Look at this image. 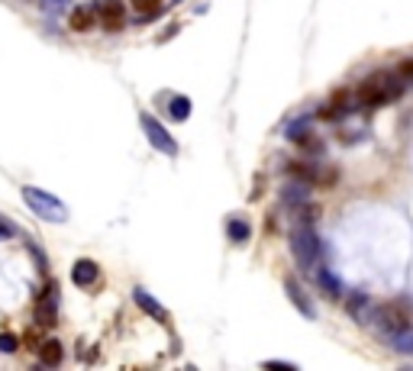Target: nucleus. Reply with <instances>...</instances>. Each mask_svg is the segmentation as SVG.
Masks as SVG:
<instances>
[{"label":"nucleus","instance_id":"nucleus-2","mask_svg":"<svg viewBox=\"0 0 413 371\" xmlns=\"http://www.w3.org/2000/svg\"><path fill=\"white\" fill-rule=\"evenodd\" d=\"M291 252H294V258H297L300 272H316V268H320L323 243H320V236H316L314 223H300V226H294Z\"/></svg>","mask_w":413,"mask_h":371},{"label":"nucleus","instance_id":"nucleus-12","mask_svg":"<svg viewBox=\"0 0 413 371\" xmlns=\"http://www.w3.org/2000/svg\"><path fill=\"white\" fill-rule=\"evenodd\" d=\"M281 204L284 207H291V210H297V207H304V204H310V184L307 181H288L281 188Z\"/></svg>","mask_w":413,"mask_h":371},{"label":"nucleus","instance_id":"nucleus-20","mask_svg":"<svg viewBox=\"0 0 413 371\" xmlns=\"http://www.w3.org/2000/svg\"><path fill=\"white\" fill-rule=\"evenodd\" d=\"M168 116H171V120H178V123L187 120V116H191V97H171Z\"/></svg>","mask_w":413,"mask_h":371},{"label":"nucleus","instance_id":"nucleus-17","mask_svg":"<svg viewBox=\"0 0 413 371\" xmlns=\"http://www.w3.org/2000/svg\"><path fill=\"white\" fill-rule=\"evenodd\" d=\"M388 339V346L394 348V352H400V355H413V323L404 326V329H397V333L384 336Z\"/></svg>","mask_w":413,"mask_h":371},{"label":"nucleus","instance_id":"nucleus-4","mask_svg":"<svg viewBox=\"0 0 413 371\" xmlns=\"http://www.w3.org/2000/svg\"><path fill=\"white\" fill-rule=\"evenodd\" d=\"M410 323H413V313H410V303L407 300H388L375 313V326L381 329V336L397 333V329H404Z\"/></svg>","mask_w":413,"mask_h":371},{"label":"nucleus","instance_id":"nucleus-28","mask_svg":"<svg viewBox=\"0 0 413 371\" xmlns=\"http://www.w3.org/2000/svg\"><path fill=\"white\" fill-rule=\"evenodd\" d=\"M265 368H275V371H294L291 362H265Z\"/></svg>","mask_w":413,"mask_h":371},{"label":"nucleus","instance_id":"nucleus-15","mask_svg":"<svg viewBox=\"0 0 413 371\" xmlns=\"http://www.w3.org/2000/svg\"><path fill=\"white\" fill-rule=\"evenodd\" d=\"M100 20V7H75L68 13V23L75 32H87Z\"/></svg>","mask_w":413,"mask_h":371},{"label":"nucleus","instance_id":"nucleus-18","mask_svg":"<svg viewBox=\"0 0 413 371\" xmlns=\"http://www.w3.org/2000/svg\"><path fill=\"white\" fill-rule=\"evenodd\" d=\"M61 358H65V352H61V342L58 339L39 342V362L46 365V368H55V365H61Z\"/></svg>","mask_w":413,"mask_h":371},{"label":"nucleus","instance_id":"nucleus-14","mask_svg":"<svg viewBox=\"0 0 413 371\" xmlns=\"http://www.w3.org/2000/svg\"><path fill=\"white\" fill-rule=\"evenodd\" d=\"M284 291H288V300H291V303H294V307H297V310H300V313H304V317H307V320H314V317H316V310H314V303L307 300L304 288H300L297 281H294V278H288V281H284Z\"/></svg>","mask_w":413,"mask_h":371},{"label":"nucleus","instance_id":"nucleus-13","mask_svg":"<svg viewBox=\"0 0 413 371\" xmlns=\"http://www.w3.org/2000/svg\"><path fill=\"white\" fill-rule=\"evenodd\" d=\"M97 278H100V268L94 258H78L71 265V281L78 288H91V284H97Z\"/></svg>","mask_w":413,"mask_h":371},{"label":"nucleus","instance_id":"nucleus-6","mask_svg":"<svg viewBox=\"0 0 413 371\" xmlns=\"http://www.w3.org/2000/svg\"><path fill=\"white\" fill-rule=\"evenodd\" d=\"M139 123H142V133H146L149 142H152L155 149L161 152V155H171V159H175V155H178V142L171 139L168 129L161 126V123L155 120L152 114H142V116H139Z\"/></svg>","mask_w":413,"mask_h":371},{"label":"nucleus","instance_id":"nucleus-25","mask_svg":"<svg viewBox=\"0 0 413 371\" xmlns=\"http://www.w3.org/2000/svg\"><path fill=\"white\" fill-rule=\"evenodd\" d=\"M26 249L32 252V258H36L39 272H49V265H46V255H42V249H36V245H32V243H26Z\"/></svg>","mask_w":413,"mask_h":371},{"label":"nucleus","instance_id":"nucleus-10","mask_svg":"<svg viewBox=\"0 0 413 371\" xmlns=\"http://www.w3.org/2000/svg\"><path fill=\"white\" fill-rule=\"evenodd\" d=\"M132 300H136V307L146 313V317L159 320V323H168V310H165V307H161V303L155 300L146 288H132Z\"/></svg>","mask_w":413,"mask_h":371},{"label":"nucleus","instance_id":"nucleus-22","mask_svg":"<svg viewBox=\"0 0 413 371\" xmlns=\"http://www.w3.org/2000/svg\"><path fill=\"white\" fill-rule=\"evenodd\" d=\"M16 348H20V339H16L13 333H0V352H4V355H13Z\"/></svg>","mask_w":413,"mask_h":371},{"label":"nucleus","instance_id":"nucleus-9","mask_svg":"<svg viewBox=\"0 0 413 371\" xmlns=\"http://www.w3.org/2000/svg\"><path fill=\"white\" fill-rule=\"evenodd\" d=\"M55 317H58V284H49L36 300V323L39 326H55Z\"/></svg>","mask_w":413,"mask_h":371},{"label":"nucleus","instance_id":"nucleus-24","mask_svg":"<svg viewBox=\"0 0 413 371\" xmlns=\"http://www.w3.org/2000/svg\"><path fill=\"white\" fill-rule=\"evenodd\" d=\"M159 4L161 0H132V10H139L142 16H152V13H159Z\"/></svg>","mask_w":413,"mask_h":371},{"label":"nucleus","instance_id":"nucleus-21","mask_svg":"<svg viewBox=\"0 0 413 371\" xmlns=\"http://www.w3.org/2000/svg\"><path fill=\"white\" fill-rule=\"evenodd\" d=\"M39 7L49 16H65L71 10V0H39Z\"/></svg>","mask_w":413,"mask_h":371},{"label":"nucleus","instance_id":"nucleus-5","mask_svg":"<svg viewBox=\"0 0 413 371\" xmlns=\"http://www.w3.org/2000/svg\"><path fill=\"white\" fill-rule=\"evenodd\" d=\"M288 171L297 181H307L310 188H329L339 178L336 168H323V165H314V162H288Z\"/></svg>","mask_w":413,"mask_h":371},{"label":"nucleus","instance_id":"nucleus-23","mask_svg":"<svg viewBox=\"0 0 413 371\" xmlns=\"http://www.w3.org/2000/svg\"><path fill=\"white\" fill-rule=\"evenodd\" d=\"M297 145L304 152H310V155H323V142H316V136H310V133L304 139H297Z\"/></svg>","mask_w":413,"mask_h":371},{"label":"nucleus","instance_id":"nucleus-19","mask_svg":"<svg viewBox=\"0 0 413 371\" xmlns=\"http://www.w3.org/2000/svg\"><path fill=\"white\" fill-rule=\"evenodd\" d=\"M226 236H230L233 243H249L252 239V226L242 220V217H230V223H226Z\"/></svg>","mask_w":413,"mask_h":371},{"label":"nucleus","instance_id":"nucleus-8","mask_svg":"<svg viewBox=\"0 0 413 371\" xmlns=\"http://www.w3.org/2000/svg\"><path fill=\"white\" fill-rule=\"evenodd\" d=\"M355 104H359V94L336 91L329 104H323L320 110H316V116H320V120H326V123H336V120H343L345 114H352V107H355Z\"/></svg>","mask_w":413,"mask_h":371},{"label":"nucleus","instance_id":"nucleus-7","mask_svg":"<svg viewBox=\"0 0 413 371\" xmlns=\"http://www.w3.org/2000/svg\"><path fill=\"white\" fill-rule=\"evenodd\" d=\"M345 313H349L355 323L368 326V323H375L378 307H375V300H371L365 291H349V297H345Z\"/></svg>","mask_w":413,"mask_h":371},{"label":"nucleus","instance_id":"nucleus-16","mask_svg":"<svg viewBox=\"0 0 413 371\" xmlns=\"http://www.w3.org/2000/svg\"><path fill=\"white\" fill-rule=\"evenodd\" d=\"M316 288L323 291V294L329 297V300H336V297H343V281L336 278V274L329 272V268H316Z\"/></svg>","mask_w":413,"mask_h":371},{"label":"nucleus","instance_id":"nucleus-11","mask_svg":"<svg viewBox=\"0 0 413 371\" xmlns=\"http://www.w3.org/2000/svg\"><path fill=\"white\" fill-rule=\"evenodd\" d=\"M100 26L113 30V32L126 26V7H123V0H104V7H100Z\"/></svg>","mask_w":413,"mask_h":371},{"label":"nucleus","instance_id":"nucleus-26","mask_svg":"<svg viewBox=\"0 0 413 371\" xmlns=\"http://www.w3.org/2000/svg\"><path fill=\"white\" fill-rule=\"evenodd\" d=\"M397 75L404 78V81H413V59H404L400 61V68H397Z\"/></svg>","mask_w":413,"mask_h":371},{"label":"nucleus","instance_id":"nucleus-27","mask_svg":"<svg viewBox=\"0 0 413 371\" xmlns=\"http://www.w3.org/2000/svg\"><path fill=\"white\" fill-rule=\"evenodd\" d=\"M10 236H16V226L10 220H4V217H0V239H10Z\"/></svg>","mask_w":413,"mask_h":371},{"label":"nucleus","instance_id":"nucleus-3","mask_svg":"<svg viewBox=\"0 0 413 371\" xmlns=\"http://www.w3.org/2000/svg\"><path fill=\"white\" fill-rule=\"evenodd\" d=\"M23 200L39 220H46V223H65L68 220V207L61 204L55 194H49V190H42V188H23Z\"/></svg>","mask_w":413,"mask_h":371},{"label":"nucleus","instance_id":"nucleus-1","mask_svg":"<svg viewBox=\"0 0 413 371\" xmlns=\"http://www.w3.org/2000/svg\"><path fill=\"white\" fill-rule=\"evenodd\" d=\"M359 104L365 110H378L384 104H394V100L404 94V78L397 71H375V75H368L365 81L359 84Z\"/></svg>","mask_w":413,"mask_h":371}]
</instances>
